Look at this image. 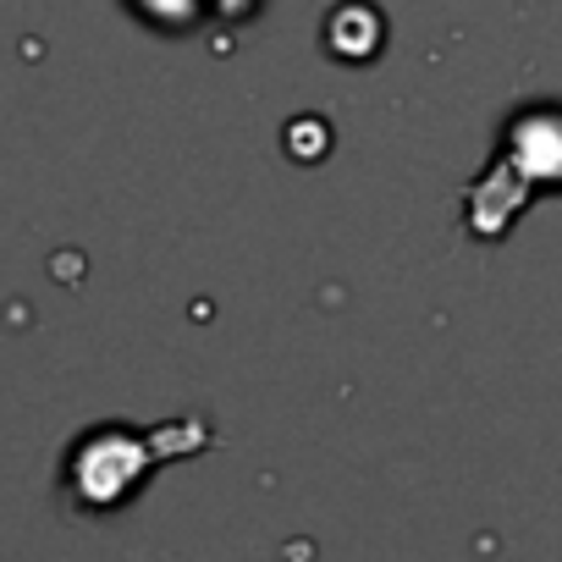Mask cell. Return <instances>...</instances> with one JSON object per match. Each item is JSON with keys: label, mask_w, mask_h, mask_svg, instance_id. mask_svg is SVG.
Masks as SVG:
<instances>
[{"label": "cell", "mask_w": 562, "mask_h": 562, "mask_svg": "<svg viewBox=\"0 0 562 562\" xmlns=\"http://www.w3.org/2000/svg\"><path fill=\"white\" fill-rule=\"evenodd\" d=\"M155 463H160V452L144 436H133V430H89L61 463V502L78 518H111L144 491Z\"/></svg>", "instance_id": "1"}]
</instances>
